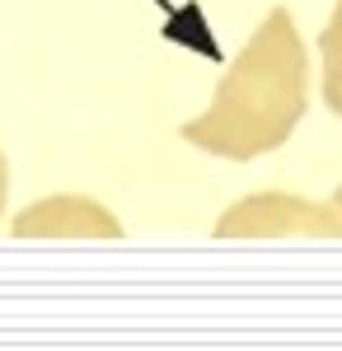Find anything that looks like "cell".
Returning a JSON list of instances; mask_svg holds the SVG:
<instances>
[{
  "instance_id": "1",
  "label": "cell",
  "mask_w": 342,
  "mask_h": 351,
  "mask_svg": "<svg viewBox=\"0 0 342 351\" xmlns=\"http://www.w3.org/2000/svg\"><path fill=\"white\" fill-rule=\"evenodd\" d=\"M305 104H310L305 43L290 24V10L277 5L249 38V47L235 56L225 80L216 84L211 108L183 122V141L235 164L258 160L286 145L295 122L305 117Z\"/></svg>"
},
{
  "instance_id": "2",
  "label": "cell",
  "mask_w": 342,
  "mask_h": 351,
  "mask_svg": "<svg viewBox=\"0 0 342 351\" xmlns=\"http://www.w3.org/2000/svg\"><path fill=\"white\" fill-rule=\"evenodd\" d=\"M220 239H244V234H342V188L333 202H305L290 192H253L239 206H230L216 220Z\"/></svg>"
},
{
  "instance_id": "3",
  "label": "cell",
  "mask_w": 342,
  "mask_h": 351,
  "mask_svg": "<svg viewBox=\"0 0 342 351\" xmlns=\"http://www.w3.org/2000/svg\"><path fill=\"white\" fill-rule=\"evenodd\" d=\"M14 234H24V239H33V234H108V239H117L122 225L89 197H52L43 206H28L24 216H14Z\"/></svg>"
},
{
  "instance_id": "4",
  "label": "cell",
  "mask_w": 342,
  "mask_h": 351,
  "mask_svg": "<svg viewBox=\"0 0 342 351\" xmlns=\"http://www.w3.org/2000/svg\"><path fill=\"white\" fill-rule=\"evenodd\" d=\"M319 52H323V104H328V112L342 117V0L328 28L319 33Z\"/></svg>"
},
{
  "instance_id": "5",
  "label": "cell",
  "mask_w": 342,
  "mask_h": 351,
  "mask_svg": "<svg viewBox=\"0 0 342 351\" xmlns=\"http://www.w3.org/2000/svg\"><path fill=\"white\" fill-rule=\"evenodd\" d=\"M5 192H10V169H5V155H0V211H5Z\"/></svg>"
}]
</instances>
